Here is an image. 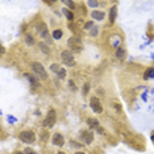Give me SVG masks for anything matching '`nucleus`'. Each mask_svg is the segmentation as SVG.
Returning <instances> with one entry per match:
<instances>
[{
	"label": "nucleus",
	"mask_w": 154,
	"mask_h": 154,
	"mask_svg": "<svg viewBox=\"0 0 154 154\" xmlns=\"http://www.w3.org/2000/svg\"><path fill=\"white\" fill-rule=\"evenodd\" d=\"M62 30L61 29H55L54 32H53V38L54 40H59V38H62Z\"/></svg>",
	"instance_id": "obj_15"
},
{
	"label": "nucleus",
	"mask_w": 154,
	"mask_h": 154,
	"mask_svg": "<svg viewBox=\"0 0 154 154\" xmlns=\"http://www.w3.org/2000/svg\"><path fill=\"white\" fill-rule=\"evenodd\" d=\"M58 154H66V153H62V152H59V153H58Z\"/></svg>",
	"instance_id": "obj_29"
},
{
	"label": "nucleus",
	"mask_w": 154,
	"mask_h": 154,
	"mask_svg": "<svg viewBox=\"0 0 154 154\" xmlns=\"http://www.w3.org/2000/svg\"><path fill=\"white\" fill-rule=\"evenodd\" d=\"M25 42H26L28 45H33V44H34L33 36H30V34H26V36H25Z\"/></svg>",
	"instance_id": "obj_17"
},
{
	"label": "nucleus",
	"mask_w": 154,
	"mask_h": 154,
	"mask_svg": "<svg viewBox=\"0 0 154 154\" xmlns=\"http://www.w3.org/2000/svg\"><path fill=\"white\" fill-rule=\"evenodd\" d=\"M63 3H65L66 5H69L71 9H74V8H75V3H74V2H69V0H65Z\"/></svg>",
	"instance_id": "obj_19"
},
{
	"label": "nucleus",
	"mask_w": 154,
	"mask_h": 154,
	"mask_svg": "<svg viewBox=\"0 0 154 154\" xmlns=\"http://www.w3.org/2000/svg\"><path fill=\"white\" fill-rule=\"evenodd\" d=\"M55 74L58 75V78L65 79V78H66V70H63V69H61V67H59V70H58L57 72H55Z\"/></svg>",
	"instance_id": "obj_16"
},
{
	"label": "nucleus",
	"mask_w": 154,
	"mask_h": 154,
	"mask_svg": "<svg viewBox=\"0 0 154 154\" xmlns=\"http://www.w3.org/2000/svg\"><path fill=\"white\" fill-rule=\"evenodd\" d=\"M38 46H40V49H42L45 54H48V53H49V48H48V46H46V45H45L44 42H40V44H38Z\"/></svg>",
	"instance_id": "obj_18"
},
{
	"label": "nucleus",
	"mask_w": 154,
	"mask_h": 154,
	"mask_svg": "<svg viewBox=\"0 0 154 154\" xmlns=\"http://www.w3.org/2000/svg\"><path fill=\"white\" fill-rule=\"evenodd\" d=\"M90 34H91V36H97V28H96V26H94L92 29H91Z\"/></svg>",
	"instance_id": "obj_22"
},
{
	"label": "nucleus",
	"mask_w": 154,
	"mask_h": 154,
	"mask_svg": "<svg viewBox=\"0 0 154 154\" xmlns=\"http://www.w3.org/2000/svg\"><path fill=\"white\" fill-rule=\"evenodd\" d=\"M116 57L119 58V59H122L125 57V50L122 48H119L117 49V51H116Z\"/></svg>",
	"instance_id": "obj_14"
},
{
	"label": "nucleus",
	"mask_w": 154,
	"mask_h": 154,
	"mask_svg": "<svg viewBox=\"0 0 154 154\" xmlns=\"http://www.w3.org/2000/svg\"><path fill=\"white\" fill-rule=\"evenodd\" d=\"M87 124H88V127L91 129H96V131L99 132L100 134H103V133H104V131L100 128V124H99V121H97L96 119H92V117L87 119Z\"/></svg>",
	"instance_id": "obj_8"
},
{
	"label": "nucleus",
	"mask_w": 154,
	"mask_h": 154,
	"mask_svg": "<svg viewBox=\"0 0 154 154\" xmlns=\"http://www.w3.org/2000/svg\"><path fill=\"white\" fill-rule=\"evenodd\" d=\"M88 90H90V85H88V83H86V85H85V90H83V94L86 95V94L88 92Z\"/></svg>",
	"instance_id": "obj_24"
},
{
	"label": "nucleus",
	"mask_w": 154,
	"mask_h": 154,
	"mask_svg": "<svg viewBox=\"0 0 154 154\" xmlns=\"http://www.w3.org/2000/svg\"><path fill=\"white\" fill-rule=\"evenodd\" d=\"M67 46L70 49V51L79 53V51L83 49V44H82V41H80V38L71 37V38H69V41H67Z\"/></svg>",
	"instance_id": "obj_2"
},
{
	"label": "nucleus",
	"mask_w": 154,
	"mask_h": 154,
	"mask_svg": "<svg viewBox=\"0 0 154 154\" xmlns=\"http://www.w3.org/2000/svg\"><path fill=\"white\" fill-rule=\"evenodd\" d=\"M24 153H25V154H36V153H34V150H32L30 148H26V149H25V152H24Z\"/></svg>",
	"instance_id": "obj_23"
},
{
	"label": "nucleus",
	"mask_w": 154,
	"mask_h": 154,
	"mask_svg": "<svg viewBox=\"0 0 154 154\" xmlns=\"http://www.w3.org/2000/svg\"><path fill=\"white\" fill-rule=\"evenodd\" d=\"M69 83H70V87H71V88H74V90H75V85H74V82H72V80H70Z\"/></svg>",
	"instance_id": "obj_26"
},
{
	"label": "nucleus",
	"mask_w": 154,
	"mask_h": 154,
	"mask_svg": "<svg viewBox=\"0 0 154 154\" xmlns=\"http://www.w3.org/2000/svg\"><path fill=\"white\" fill-rule=\"evenodd\" d=\"M90 107H91V109H92L94 112H96V113H101V112H103V107H101L100 100L97 99V97H95V96L91 97Z\"/></svg>",
	"instance_id": "obj_7"
},
{
	"label": "nucleus",
	"mask_w": 154,
	"mask_h": 154,
	"mask_svg": "<svg viewBox=\"0 0 154 154\" xmlns=\"http://www.w3.org/2000/svg\"><path fill=\"white\" fill-rule=\"evenodd\" d=\"M88 5L92 7V8H95V7L99 5V2H96V0H94V2H92V0H90V2H88Z\"/></svg>",
	"instance_id": "obj_20"
},
{
	"label": "nucleus",
	"mask_w": 154,
	"mask_h": 154,
	"mask_svg": "<svg viewBox=\"0 0 154 154\" xmlns=\"http://www.w3.org/2000/svg\"><path fill=\"white\" fill-rule=\"evenodd\" d=\"M80 137H82V140L87 143V145H90V143L94 141V133L90 132V131H83L80 133Z\"/></svg>",
	"instance_id": "obj_9"
},
{
	"label": "nucleus",
	"mask_w": 154,
	"mask_h": 154,
	"mask_svg": "<svg viewBox=\"0 0 154 154\" xmlns=\"http://www.w3.org/2000/svg\"><path fill=\"white\" fill-rule=\"evenodd\" d=\"M37 32L41 36V38H44L48 44L51 42V41H50V36H49L48 26H46V24H45V23H40V24H38V25H37Z\"/></svg>",
	"instance_id": "obj_5"
},
{
	"label": "nucleus",
	"mask_w": 154,
	"mask_h": 154,
	"mask_svg": "<svg viewBox=\"0 0 154 154\" xmlns=\"http://www.w3.org/2000/svg\"><path fill=\"white\" fill-rule=\"evenodd\" d=\"M13 154H25V153H23V152H15Z\"/></svg>",
	"instance_id": "obj_27"
},
{
	"label": "nucleus",
	"mask_w": 154,
	"mask_h": 154,
	"mask_svg": "<svg viewBox=\"0 0 154 154\" xmlns=\"http://www.w3.org/2000/svg\"><path fill=\"white\" fill-rule=\"evenodd\" d=\"M61 59H62V63H65L66 66H74L75 65V58L72 53L70 50H63L61 53Z\"/></svg>",
	"instance_id": "obj_4"
},
{
	"label": "nucleus",
	"mask_w": 154,
	"mask_h": 154,
	"mask_svg": "<svg viewBox=\"0 0 154 154\" xmlns=\"http://www.w3.org/2000/svg\"><path fill=\"white\" fill-rule=\"evenodd\" d=\"M62 12H63L65 13V15H66V17H67V20H69V21H72V20H74V13H72L71 11H69V9H62Z\"/></svg>",
	"instance_id": "obj_13"
},
{
	"label": "nucleus",
	"mask_w": 154,
	"mask_h": 154,
	"mask_svg": "<svg viewBox=\"0 0 154 154\" xmlns=\"http://www.w3.org/2000/svg\"><path fill=\"white\" fill-rule=\"evenodd\" d=\"M20 140L25 143H33L36 141V134L32 131H24L20 133Z\"/></svg>",
	"instance_id": "obj_6"
},
{
	"label": "nucleus",
	"mask_w": 154,
	"mask_h": 154,
	"mask_svg": "<svg viewBox=\"0 0 154 154\" xmlns=\"http://www.w3.org/2000/svg\"><path fill=\"white\" fill-rule=\"evenodd\" d=\"M51 142H53V145H55V146H63L65 137L61 134V133H55L53 136V138H51Z\"/></svg>",
	"instance_id": "obj_10"
},
{
	"label": "nucleus",
	"mask_w": 154,
	"mask_h": 154,
	"mask_svg": "<svg viewBox=\"0 0 154 154\" xmlns=\"http://www.w3.org/2000/svg\"><path fill=\"white\" fill-rule=\"evenodd\" d=\"M116 16H117V8H116V7H112V8L109 9V23L111 24L115 23Z\"/></svg>",
	"instance_id": "obj_12"
},
{
	"label": "nucleus",
	"mask_w": 154,
	"mask_h": 154,
	"mask_svg": "<svg viewBox=\"0 0 154 154\" xmlns=\"http://www.w3.org/2000/svg\"><path fill=\"white\" fill-rule=\"evenodd\" d=\"M32 69H33L34 75H36L38 79H41V80H46L48 79L46 70H45V67L40 63V62H34V63L32 65Z\"/></svg>",
	"instance_id": "obj_1"
},
{
	"label": "nucleus",
	"mask_w": 154,
	"mask_h": 154,
	"mask_svg": "<svg viewBox=\"0 0 154 154\" xmlns=\"http://www.w3.org/2000/svg\"><path fill=\"white\" fill-rule=\"evenodd\" d=\"M75 154H85V153H83V152H76Z\"/></svg>",
	"instance_id": "obj_28"
},
{
	"label": "nucleus",
	"mask_w": 154,
	"mask_h": 154,
	"mask_svg": "<svg viewBox=\"0 0 154 154\" xmlns=\"http://www.w3.org/2000/svg\"><path fill=\"white\" fill-rule=\"evenodd\" d=\"M91 16H92V19H94V20H96V21H101V20L104 19V12H100V11H92Z\"/></svg>",
	"instance_id": "obj_11"
},
{
	"label": "nucleus",
	"mask_w": 154,
	"mask_h": 154,
	"mask_svg": "<svg viewBox=\"0 0 154 154\" xmlns=\"http://www.w3.org/2000/svg\"><path fill=\"white\" fill-rule=\"evenodd\" d=\"M91 28H94V21H90V23H87L86 25H85V29L86 30H90Z\"/></svg>",
	"instance_id": "obj_21"
},
{
	"label": "nucleus",
	"mask_w": 154,
	"mask_h": 154,
	"mask_svg": "<svg viewBox=\"0 0 154 154\" xmlns=\"http://www.w3.org/2000/svg\"><path fill=\"white\" fill-rule=\"evenodd\" d=\"M71 145H74V148H80L79 143H76V142H74V141H71Z\"/></svg>",
	"instance_id": "obj_25"
},
{
	"label": "nucleus",
	"mask_w": 154,
	"mask_h": 154,
	"mask_svg": "<svg viewBox=\"0 0 154 154\" xmlns=\"http://www.w3.org/2000/svg\"><path fill=\"white\" fill-rule=\"evenodd\" d=\"M57 121V112L54 109H49L46 117L44 119V127L45 128H51Z\"/></svg>",
	"instance_id": "obj_3"
}]
</instances>
